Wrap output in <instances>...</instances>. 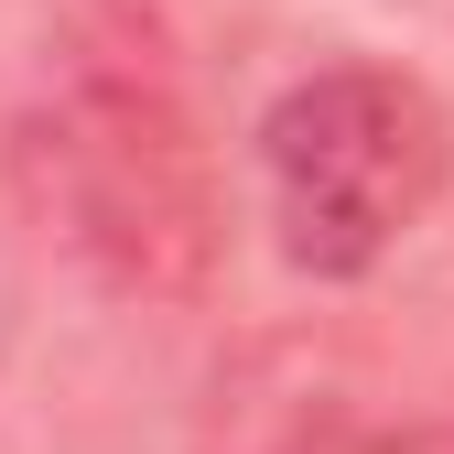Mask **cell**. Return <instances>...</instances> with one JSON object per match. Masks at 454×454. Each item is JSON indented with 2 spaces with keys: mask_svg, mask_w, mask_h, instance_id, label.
<instances>
[{
  "mask_svg": "<svg viewBox=\"0 0 454 454\" xmlns=\"http://www.w3.org/2000/svg\"><path fill=\"white\" fill-rule=\"evenodd\" d=\"M54 162H66L76 239H98L130 281L206 270V162L152 87H87L54 120Z\"/></svg>",
  "mask_w": 454,
  "mask_h": 454,
  "instance_id": "2",
  "label": "cell"
},
{
  "mask_svg": "<svg viewBox=\"0 0 454 454\" xmlns=\"http://www.w3.org/2000/svg\"><path fill=\"white\" fill-rule=\"evenodd\" d=\"M454 184V120L401 66H314L260 120V195L281 260L314 281H357L433 216Z\"/></svg>",
  "mask_w": 454,
  "mask_h": 454,
  "instance_id": "1",
  "label": "cell"
}]
</instances>
